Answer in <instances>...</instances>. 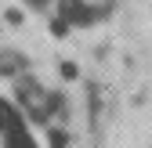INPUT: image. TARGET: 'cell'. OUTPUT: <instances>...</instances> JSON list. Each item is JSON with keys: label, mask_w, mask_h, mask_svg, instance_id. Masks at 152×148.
I'll use <instances>...</instances> for the list:
<instances>
[{"label": "cell", "mask_w": 152, "mask_h": 148, "mask_svg": "<svg viewBox=\"0 0 152 148\" xmlns=\"http://www.w3.org/2000/svg\"><path fill=\"white\" fill-rule=\"evenodd\" d=\"M109 7H94L87 0H58V18L69 25H94Z\"/></svg>", "instance_id": "cell-1"}, {"label": "cell", "mask_w": 152, "mask_h": 148, "mask_svg": "<svg viewBox=\"0 0 152 148\" xmlns=\"http://www.w3.org/2000/svg\"><path fill=\"white\" fill-rule=\"evenodd\" d=\"M15 72H26V58L18 51H0V76H15Z\"/></svg>", "instance_id": "cell-2"}, {"label": "cell", "mask_w": 152, "mask_h": 148, "mask_svg": "<svg viewBox=\"0 0 152 148\" xmlns=\"http://www.w3.org/2000/svg\"><path fill=\"white\" fill-rule=\"evenodd\" d=\"M4 18H7L11 25H22V18H26V15H22V7H7V11H4Z\"/></svg>", "instance_id": "cell-3"}, {"label": "cell", "mask_w": 152, "mask_h": 148, "mask_svg": "<svg viewBox=\"0 0 152 148\" xmlns=\"http://www.w3.org/2000/svg\"><path fill=\"white\" fill-rule=\"evenodd\" d=\"M69 29H72L69 22H62V18H51V33H54V36H65Z\"/></svg>", "instance_id": "cell-4"}, {"label": "cell", "mask_w": 152, "mask_h": 148, "mask_svg": "<svg viewBox=\"0 0 152 148\" xmlns=\"http://www.w3.org/2000/svg\"><path fill=\"white\" fill-rule=\"evenodd\" d=\"M62 76H65V80H76V65H72V62H62Z\"/></svg>", "instance_id": "cell-5"}, {"label": "cell", "mask_w": 152, "mask_h": 148, "mask_svg": "<svg viewBox=\"0 0 152 148\" xmlns=\"http://www.w3.org/2000/svg\"><path fill=\"white\" fill-rule=\"evenodd\" d=\"M26 4H29V7H36V11H44V7H51V4H54V0H26Z\"/></svg>", "instance_id": "cell-6"}]
</instances>
